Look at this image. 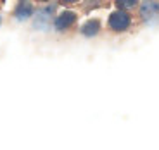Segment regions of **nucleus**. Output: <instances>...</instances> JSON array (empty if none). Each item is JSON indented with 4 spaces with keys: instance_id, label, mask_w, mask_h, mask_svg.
I'll return each mask as SVG.
<instances>
[{
    "instance_id": "nucleus-1",
    "label": "nucleus",
    "mask_w": 159,
    "mask_h": 150,
    "mask_svg": "<svg viewBox=\"0 0 159 150\" xmlns=\"http://www.w3.org/2000/svg\"><path fill=\"white\" fill-rule=\"evenodd\" d=\"M131 26V14L126 11H121V9H116L114 12L109 14L107 19V28L114 33H123L126 29H130Z\"/></svg>"
},
{
    "instance_id": "nucleus-2",
    "label": "nucleus",
    "mask_w": 159,
    "mask_h": 150,
    "mask_svg": "<svg viewBox=\"0 0 159 150\" xmlns=\"http://www.w3.org/2000/svg\"><path fill=\"white\" fill-rule=\"evenodd\" d=\"M76 19H78L76 12L62 11L61 14H57L56 19H54V28H56L57 31H68V29H71L73 26H75Z\"/></svg>"
},
{
    "instance_id": "nucleus-3",
    "label": "nucleus",
    "mask_w": 159,
    "mask_h": 150,
    "mask_svg": "<svg viewBox=\"0 0 159 150\" xmlns=\"http://www.w3.org/2000/svg\"><path fill=\"white\" fill-rule=\"evenodd\" d=\"M140 16L145 21L157 17L159 16V2H143L140 5Z\"/></svg>"
},
{
    "instance_id": "nucleus-4",
    "label": "nucleus",
    "mask_w": 159,
    "mask_h": 150,
    "mask_svg": "<svg viewBox=\"0 0 159 150\" xmlns=\"http://www.w3.org/2000/svg\"><path fill=\"white\" fill-rule=\"evenodd\" d=\"M14 16L19 21H24V19H28V17H31L33 16V5L30 2H19L16 5V9H14Z\"/></svg>"
},
{
    "instance_id": "nucleus-5",
    "label": "nucleus",
    "mask_w": 159,
    "mask_h": 150,
    "mask_svg": "<svg viewBox=\"0 0 159 150\" xmlns=\"http://www.w3.org/2000/svg\"><path fill=\"white\" fill-rule=\"evenodd\" d=\"M100 31V21L99 19H88L87 23L81 26V35L83 36H88V38H92V36H95L97 33Z\"/></svg>"
},
{
    "instance_id": "nucleus-6",
    "label": "nucleus",
    "mask_w": 159,
    "mask_h": 150,
    "mask_svg": "<svg viewBox=\"0 0 159 150\" xmlns=\"http://www.w3.org/2000/svg\"><path fill=\"white\" fill-rule=\"evenodd\" d=\"M137 2L135 0H121V2H118V9H121V11H126L128 12V9H133V7H137Z\"/></svg>"
},
{
    "instance_id": "nucleus-7",
    "label": "nucleus",
    "mask_w": 159,
    "mask_h": 150,
    "mask_svg": "<svg viewBox=\"0 0 159 150\" xmlns=\"http://www.w3.org/2000/svg\"><path fill=\"white\" fill-rule=\"evenodd\" d=\"M0 23H2V17H0Z\"/></svg>"
}]
</instances>
